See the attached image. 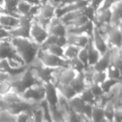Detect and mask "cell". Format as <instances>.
<instances>
[{
    "mask_svg": "<svg viewBox=\"0 0 122 122\" xmlns=\"http://www.w3.org/2000/svg\"><path fill=\"white\" fill-rule=\"evenodd\" d=\"M45 49L46 51H48L50 54H54V55L57 56V57H60L63 58V48H60L57 45H51L49 47L46 48Z\"/></svg>",
    "mask_w": 122,
    "mask_h": 122,
    "instance_id": "obj_33",
    "label": "cell"
},
{
    "mask_svg": "<svg viewBox=\"0 0 122 122\" xmlns=\"http://www.w3.org/2000/svg\"><path fill=\"white\" fill-rule=\"evenodd\" d=\"M23 1H24V2L31 4V5L38 6V5H39L41 3H43L44 1H45V0H23Z\"/></svg>",
    "mask_w": 122,
    "mask_h": 122,
    "instance_id": "obj_37",
    "label": "cell"
},
{
    "mask_svg": "<svg viewBox=\"0 0 122 122\" xmlns=\"http://www.w3.org/2000/svg\"><path fill=\"white\" fill-rule=\"evenodd\" d=\"M1 2H2V0H0V4H1Z\"/></svg>",
    "mask_w": 122,
    "mask_h": 122,
    "instance_id": "obj_40",
    "label": "cell"
},
{
    "mask_svg": "<svg viewBox=\"0 0 122 122\" xmlns=\"http://www.w3.org/2000/svg\"><path fill=\"white\" fill-rule=\"evenodd\" d=\"M88 4L89 0H80V1H75V2H65L59 8H57L55 16L59 17V16L63 15L66 13L77 10V9L85 7Z\"/></svg>",
    "mask_w": 122,
    "mask_h": 122,
    "instance_id": "obj_9",
    "label": "cell"
},
{
    "mask_svg": "<svg viewBox=\"0 0 122 122\" xmlns=\"http://www.w3.org/2000/svg\"><path fill=\"white\" fill-rule=\"evenodd\" d=\"M106 78H107V76H106V74H105V71H97V70H94L91 82H93V83H95V84L100 85V84L105 81V80Z\"/></svg>",
    "mask_w": 122,
    "mask_h": 122,
    "instance_id": "obj_31",
    "label": "cell"
},
{
    "mask_svg": "<svg viewBox=\"0 0 122 122\" xmlns=\"http://www.w3.org/2000/svg\"><path fill=\"white\" fill-rule=\"evenodd\" d=\"M65 67H68V68L71 69V70H75L76 72H81L85 68V65L80 62L78 59V58L75 57L73 59H65Z\"/></svg>",
    "mask_w": 122,
    "mask_h": 122,
    "instance_id": "obj_23",
    "label": "cell"
},
{
    "mask_svg": "<svg viewBox=\"0 0 122 122\" xmlns=\"http://www.w3.org/2000/svg\"><path fill=\"white\" fill-rule=\"evenodd\" d=\"M57 7L50 0H45L37 8L36 13L33 16V20L46 29L48 24L55 16Z\"/></svg>",
    "mask_w": 122,
    "mask_h": 122,
    "instance_id": "obj_2",
    "label": "cell"
},
{
    "mask_svg": "<svg viewBox=\"0 0 122 122\" xmlns=\"http://www.w3.org/2000/svg\"><path fill=\"white\" fill-rule=\"evenodd\" d=\"M108 47L121 48L122 31L121 25H111L106 34L104 35Z\"/></svg>",
    "mask_w": 122,
    "mask_h": 122,
    "instance_id": "obj_4",
    "label": "cell"
},
{
    "mask_svg": "<svg viewBox=\"0 0 122 122\" xmlns=\"http://www.w3.org/2000/svg\"><path fill=\"white\" fill-rule=\"evenodd\" d=\"M92 68L97 71H105L107 68L110 66V50L109 48L104 54H101L99 57L98 60L94 64Z\"/></svg>",
    "mask_w": 122,
    "mask_h": 122,
    "instance_id": "obj_15",
    "label": "cell"
},
{
    "mask_svg": "<svg viewBox=\"0 0 122 122\" xmlns=\"http://www.w3.org/2000/svg\"><path fill=\"white\" fill-rule=\"evenodd\" d=\"M31 24L18 22L15 26L8 29L10 38L15 39H29V29Z\"/></svg>",
    "mask_w": 122,
    "mask_h": 122,
    "instance_id": "obj_10",
    "label": "cell"
},
{
    "mask_svg": "<svg viewBox=\"0 0 122 122\" xmlns=\"http://www.w3.org/2000/svg\"><path fill=\"white\" fill-rule=\"evenodd\" d=\"M67 44L77 46L79 48L85 47L90 39V33L82 34H65Z\"/></svg>",
    "mask_w": 122,
    "mask_h": 122,
    "instance_id": "obj_7",
    "label": "cell"
},
{
    "mask_svg": "<svg viewBox=\"0 0 122 122\" xmlns=\"http://www.w3.org/2000/svg\"><path fill=\"white\" fill-rule=\"evenodd\" d=\"M68 103V106L74 113L75 114H82L83 111L84 106H85V103L80 99V97L78 95V94L70 98L69 100H67Z\"/></svg>",
    "mask_w": 122,
    "mask_h": 122,
    "instance_id": "obj_18",
    "label": "cell"
},
{
    "mask_svg": "<svg viewBox=\"0 0 122 122\" xmlns=\"http://www.w3.org/2000/svg\"><path fill=\"white\" fill-rule=\"evenodd\" d=\"M76 57L78 58L79 60H80L85 66H88L89 56H88V50H87V45L85 46V47L80 48Z\"/></svg>",
    "mask_w": 122,
    "mask_h": 122,
    "instance_id": "obj_30",
    "label": "cell"
},
{
    "mask_svg": "<svg viewBox=\"0 0 122 122\" xmlns=\"http://www.w3.org/2000/svg\"><path fill=\"white\" fill-rule=\"evenodd\" d=\"M87 50H88V56H89L88 65H93L98 60L100 54L93 46L90 39V41H89L88 44H87Z\"/></svg>",
    "mask_w": 122,
    "mask_h": 122,
    "instance_id": "obj_24",
    "label": "cell"
},
{
    "mask_svg": "<svg viewBox=\"0 0 122 122\" xmlns=\"http://www.w3.org/2000/svg\"><path fill=\"white\" fill-rule=\"evenodd\" d=\"M19 1V0H2V2L0 4V7H1V9H2V12L16 15L15 8Z\"/></svg>",
    "mask_w": 122,
    "mask_h": 122,
    "instance_id": "obj_22",
    "label": "cell"
},
{
    "mask_svg": "<svg viewBox=\"0 0 122 122\" xmlns=\"http://www.w3.org/2000/svg\"><path fill=\"white\" fill-rule=\"evenodd\" d=\"M44 100L49 106H55L58 101V93L56 87L51 82L44 84Z\"/></svg>",
    "mask_w": 122,
    "mask_h": 122,
    "instance_id": "obj_12",
    "label": "cell"
},
{
    "mask_svg": "<svg viewBox=\"0 0 122 122\" xmlns=\"http://www.w3.org/2000/svg\"><path fill=\"white\" fill-rule=\"evenodd\" d=\"M46 30L49 34L55 36H65L66 34L65 24L57 16H54L52 19H50L46 27Z\"/></svg>",
    "mask_w": 122,
    "mask_h": 122,
    "instance_id": "obj_8",
    "label": "cell"
},
{
    "mask_svg": "<svg viewBox=\"0 0 122 122\" xmlns=\"http://www.w3.org/2000/svg\"><path fill=\"white\" fill-rule=\"evenodd\" d=\"M85 87L90 90V91L91 92L92 95L95 96V98L100 96V95H101L102 94L104 93L103 90H102V89H101V87H100V85H98V84L93 83V82H90V83L87 84Z\"/></svg>",
    "mask_w": 122,
    "mask_h": 122,
    "instance_id": "obj_32",
    "label": "cell"
},
{
    "mask_svg": "<svg viewBox=\"0 0 122 122\" xmlns=\"http://www.w3.org/2000/svg\"><path fill=\"white\" fill-rule=\"evenodd\" d=\"M55 87L57 90V93L66 100H69L70 98L76 95V92L73 90V88L70 85L58 84V85H55Z\"/></svg>",
    "mask_w": 122,
    "mask_h": 122,
    "instance_id": "obj_20",
    "label": "cell"
},
{
    "mask_svg": "<svg viewBox=\"0 0 122 122\" xmlns=\"http://www.w3.org/2000/svg\"><path fill=\"white\" fill-rule=\"evenodd\" d=\"M104 113L103 110L100 107L95 105H92L91 115H90V120L92 122H102L104 120Z\"/></svg>",
    "mask_w": 122,
    "mask_h": 122,
    "instance_id": "obj_27",
    "label": "cell"
},
{
    "mask_svg": "<svg viewBox=\"0 0 122 122\" xmlns=\"http://www.w3.org/2000/svg\"><path fill=\"white\" fill-rule=\"evenodd\" d=\"M107 78L114 80L115 81H121V69L118 67L110 65L105 70Z\"/></svg>",
    "mask_w": 122,
    "mask_h": 122,
    "instance_id": "obj_25",
    "label": "cell"
},
{
    "mask_svg": "<svg viewBox=\"0 0 122 122\" xmlns=\"http://www.w3.org/2000/svg\"><path fill=\"white\" fill-rule=\"evenodd\" d=\"M75 1H80V0H65V2H75Z\"/></svg>",
    "mask_w": 122,
    "mask_h": 122,
    "instance_id": "obj_38",
    "label": "cell"
},
{
    "mask_svg": "<svg viewBox=\"0 0 122 122\" xmlns=\"http://www.w3.org/2000/svg\"><path fill=\"white\" fill-rule=\"evenodd\" d=\"M38 6L31 5V4L23 1V0H19L15 8V14L17 16L27 15L33 18V16L36 13Z\"/></svg>",
    "mask_w": 122,
    "mask_h": 122,
    "instance_id": "obj_14",
    "label": "cell"
},
{
    "mask_svg": "<svg viewBox=\"0 0 122 122\" xmlns=\"http://www.w3.org/2000/svg\"><path fill=\"white\" fill-rule=\"evenodd\" d=\"M10 41L19 59L28 66L35 58L39 47L30 39L10 38Z\"/></svg>",
    "mask_w": 122,
    "mask_h": 122,
    "instance_id": "obj_1",
    "label": "cell"
},
{
    "mask_svg": "<svg viewBox=\"0 0 122 122\" xmlns=\"http://www.w3.org/2000/svg\"><path fill=\"white\" fill-rule=\"evenodd\" d=\"M80 48L71 44H66L63 47V58L65 59H70L75 58L79 52Z\"/></svg>",
    "mask_w": 122,
    "mask_h": 122,
    "instance_id": "obj_26",
    "label": "cell"
},
{
    "mask_svg": "<svg viewBox=\"0 0 122 122\" xmlns=\"http://www.w3.org/2000/svg\"><path fill=\"white\" fill-rule=\"evenodd\" d=\"M0 12H2V9H1V7H0Z\"/></svg>",
    "mask_w": 122,
    "mask_h": 122,
    "instance_id": "obj_39",
    "label": "cell"
},
{
    "mask_svg": "<svg viewBox=\"0 0 122 122\" xmlns=\"http://www.w3.org/2000/svg\"><path fill=\"white\" fill-rule=\"evenodd\" d=\"M116 82H118V81H115V80H111V79L106 78L105 80V81H104L103 83L100 84V87H101L103 92L104 93H105V92H108L109 90H110V89L111 88V87L113 86Z\"/></svg>",
    "mask_w": 122,
    "mask_h": 122,
    "instance_id": "obj_35",
    "label": "cell"
},
{
    "mask_svg": "<svg viewBox=\"0 0 122 122\" xmlns=\"http://www.w3.org/2000/svg\"><path fill=\"white\" fill-rule=\"evenodd\" d=\"M89 21H91L90 19H89L85 15H80L78 17H75L74 19H72L71 20L68 21L67 23H65V25H70V26H80L85 24L86 23H88Z\"/></svg>",
    "mask_w": 122,
    "mask_h": 122,
    "instance_id": "obj_29",
    "label": "cell"
},
{
    "mask_svg": "<svg viewBox=\"0 0 122 122\" xmlns=\"http://www.w3.org/2000/svg\"><path fill=\"white\" fill-rule=\"evenodd\" d=\"M36 57L39 59L43 65L50 69H55L58 67L65 65V59L64 58L57 57L54 54H50L45 49H38Z\"/></svg>",
    "mask_w": 122,
    "mask_h": 122,
    "instance_id": "obj_3",
    "label": "cell"
},
{
    "mask_svg": "<svg viewBox=\"0 0 122 122\" xmlns=\"http://www.w3.org/2000/svg\"><path fill=\"white\" fill-rule=\"evenodd\" d=\"M78 95L85 103L93 104L94 101H95V96L92 95V93L90 91V90L88 88H86V87L84 90H82L80 93H78Z\"/></svg>",
    "mask_w": 122,
    "mask_h": 122,
    "instance_id": "obj_28",
    "label": "cell"
},
{
    "mask_svg": "<svg viewBox=\"0 0 122 122\" xmlns=\"http://www.w3.org/2000/svg\"><path fill=\"white\" fill-rule=\"evenodd\" d=\"M90 41H91L93 46L98 50V52L100 54H104L108 49V45L105 42V38L99 32L97 27L94 24L92 25L91 31H90Z\"/></svg>",
    "mask_w": 122,
    "mask_h": 122,
    "instance_id": "obj_6",
    "label": "cell"
},
{
    "mask_svg": "<svg viewBox=\"0 0 122 122\" xmlns=\"http://www.w3.org/2000/svg\"><path fill=\"white\" fill-rule=\"evenodd\" d=\"M110 50V65L118 67L121 69L122 66V56L121 48L108 47Z\"/></svg>",
    "mask_w": 122,
    "mask_h": 122,
    "instance_id": "obj_17",
    "label": "cell"
},
{
    "mask_svg": "<svg viewBox=\"0 0 122 122\" xmlns=\"http://www.w3.org/2000/svg\"><path fill=\"white\" fill-rule=\"evenodd\" d=\"M48 32L46 29L39 25L38 23L33 20L32 24L30 25L29 29V39L33 41L38 46H40L41 44L45 40V39L48 36Z\"/></svg>",
    "mask_w": 122,
    "mask_h": 122,
    "instance_id": "obj_5",
    "label": "cell"
},
{
    "mask_svg": "<svg viewBox=\"0 0 122 122\" xmlns=\"http://www.w3.org/2000/svg\"><path fill=\"white\" fill-rule=\"evenodd\" d=\"M10 39V36L8 32V29L4 28L3 26L0 25V40H4V39Z\"/></svg>",
    "mask_w": 122,
    "mask_h": 122,
    "instance_id": "obj_36",
    "label": "cell"
},
{
    "mask_svg": "<svg viewBox=\"0 0 122 122\" xmlns=\"http://www.w3.org/2000/svg\"><path fill=\"white\" fill-rule=\"evenodd\" d=\"M110 12L109 9H107V10H99L95 11L92 22L95 25H100V24H105V23H110Z\"/></svg>",
    "mask_w": 122,
    "mask_h": 122,
    "instance_id": "obj_19",
    "label": "cell"
},
{
    "mask_svg": "<svg viewBox=\"0 0 122 122\" xmlns=\"http://www.w3.org/2000/svg\"><path fill=\"white\" fill-rule=\"evenodd\" d=\"M19 59L11 44L10 39L0 40V59Z\"/></svg>",
    "mask_w": 122,
    "mask_h": 122,
    "instance_id": "obj_13",
    "label": "cell"
},
{
    "mask_svg": "<svg viewBox=\"0 0 122 122\" xmlns=\"http://www.w3.org/2000/svg\"><path fill=\"white\" fill-rule=\"evenodd\" d=\"M18 16L8 13L0 12V25L5 28L6 29L13 28L18 24Z\"/></svg>",
    "mask_w": 122,
    "mask_h": 122,
    "instance_id": "obj_16",
    "label": "cell"
},
{
    "mask_svg": "<svg viewBox=\"0 0 122 122\" xmlns=\"http://www.w3.org/2000/svg\"><path fill=\"white\" fill-rule=\"evenodd\" d=\"M70 86L73 88V90L76 92V94L80 93L82 90L85 88L86 85H85V79H84L83 74L81 72H77L75 74V77L73 78V80H71L70 84Z\"/></svg>",
    "mask_w": 122,
    "mask_h": 122,
    "instance_id": "obj_21",
    "label": "cell"
},
{
    "mask_svg": "<svg viewBox=\"0 0 122 122\" xmlns=\"http://www.w3.org/2000/svg\"><path fill=\"white\" fill-rule=\"evenodd\" d=\"M116 0H101L100 4H98L97 8L95 9V11L99 10H107L110 8V6L115 2Z\"/></svg>",
    "mask_w": 122,
    "mask_h": 122,
    "instance_id": "obj_34",
    "label": "cell"
},
{
    "mask_svg": "<svg viewBox=\"0 0 122 122\" xmlns=\"http://www.w3.org/2000/svg\"><path fill=\"white\" fill-rule=\"evenodd\" d=\"M110 12V24L111 25H122V0H116L109 9Z\"/></svg>",
    "mask_w": 122,
    "mask_h": 122,
    "instance_id": "obj_11",
    "label": "cell"
}]
</instances>
